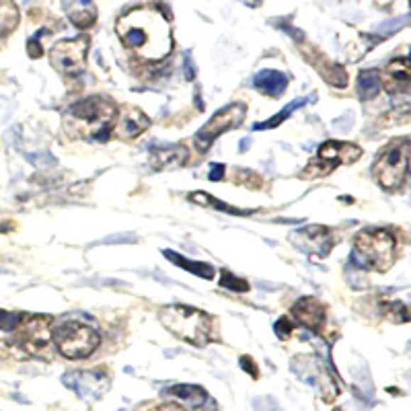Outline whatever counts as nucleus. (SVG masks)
<instances>
[{"mask_svg": "<svg viewBox=\"0 0 411 411\" xmlns=\"http://www.w3.org/2000/svg\"><path fill=\"white\" fill-rule=\"evenodd\" d=\"M395 259H397V243L389 231L368 229L356 235L350 265L356 263L362 270L387 272L389 268H393Z\"/></svg>", "mask_w": 411, "mask_h": 411, "instance_id": "nucleus-3", "label": "nucleus"}, {"mask_svg": "<svg viewBox=\"0 0 411 411\" xmlns=\"http://www.w3.org/2000/svg\"><path fill=\"white\" fill-rule=\"evenodd\" d=\"M407 169H410V138H399L376 158L374 179L383 190L395 192L405 183Z\"/></svg>", "mask_w": 411, "mask_h": 411, "instance_id": "nucleus-5", "label": "nucleus"}, {"mask_svg": "<svg viewBox=\"0 0 411 411\" xmlns=\"http://www.w3.org/2000/svg\"><path fill=\"white\" fill-rule=\"evenodd\" d=\"M185 79L194 80L196 79V66H194V60H192V54H185Z\"/></svg>", "mask_w": 411, "mask_h": 411, "instance_id": "nucleus-32", "label": "nucleus"}, {"mask_svg": "<svg viewBox=\"0 0 411 411\" xmlns=\"http://www.w3.org/2000/svg\"><path fill=\"white\" fill-rule=\"evenodd\" d=\"M383 313L387 314L391 321H397V323H407V321H410L407 307H405V302H401V300H393L389 305H385V307H383Z\"/></svg>", "mask_w": 411, "mask_h": 411, "instance_id": "nucleus-25", "label": "nucleus"}, {"mask_svg": "<svg viewBox=\"0 0 411 411\" xmlns=\"http://www.w3.org/2000/svg\"><path fill=\"white\" fill-rule=\"evenodd\" d=\"M411 82V70L410 60L399 58L391 62L385 72L380 75V87H385L391 95H403L410 91Z\"/></svg>", "mask_w": 411, "mask_h": 411, "instance_id": "nucleus-14", "label": "nucleus"}, {"mask_svg": "<svg viewBox=\"0 0 411 411\" xmlns=\"http://www.w3.org/2000/svg\"><path fill=\"white\" fill-rule=\"evenodd\" d=\"M253 84L255 89H259L261 93L270 97H282L288 87V77L278 70H261L255 75Z\"/></svg>", "mask_w": 411, "mask_h": 411, "instance_id": "nucleus-18", "label": "nucleus"}, {"mask_svg": "<svg viewBox=\"0 0 411 411\" xmlns=\"http://www.w3.org/2000/svg\"><path fill=\"white\" fill-rule=\"evenodd\" d=\"M249 146H251V138H247V140H241V144H239L241 153H243L245 148H249Z\"/></svg>", "mask_w": 411, "mask_h": 411, "instance_id": "nucleus-35", "label": "nucleus"}, {"mask_svg": "<svg viewBox=\"0 0 411 411\" xmlns=\"http://www.w3.org/2000/svg\"><path fill=\"white\" fill-rule=\"evenodd\" d=\"M52 339L60 354L68 360H84L95 352L101 344L99 333L79 321H66L58 325V329L52 333Z\"/></svg>", "mask_w": 411, "mask_h": 411, "instance_id": "nucleus-6", "label": "nucleus"}, {"mask_svg": "<svg viewBox=\"0 0 411 411\" xmlns=\"http://www.w3.org/2000/svg\"><path fill=\"white\" fill-rule=\"evenodd\" d=\"M68 114L77 121H82L87 126V132L95 140H107L114 132L116 118H118V107L114 101L105 97H87L68 107Z\"/></svg>", "mask_w": 411, "mask_h": 411, "instance_id": "nucleus-4", "label": "nucleus"}, {"mask_svg": "<svg viewBox=\"0 0 411 411\" xmlns=\"http://www.w3.org/2000/svg\"><path fill=\"white\" fill-rule=\"evenodd\" d=\"M245 118H247V105L245 103H231V105L222 107L220 111H216L212 119L196 134L197 150L206 153L216 138L239 128L245 121Z\"/></svg>", "mask_w": 411, "mask_h": 411, "instance_id": "nucleus-9", "label": "nucleus"}, {"mask_svg": "<svg viewBox=\"0 0 411 411\" xmlns=\"http://www.w3.org/2000/svg\"><path fill=\"white\" fill-rule=\"evenodd\" d=\"M274 329L275 333H278V337L286 339V337H290V333L294 331V321L290 317H280V321H275Z\"/></svg>", "mask_w": 411, "mask_h": 411, "instance_id": "nucleus-28", "label": "nucleus"}, {"mask_svg": "<svg viewBox=\"0 0 411 411\" xmlns=\"http://www.w3.org/2000/svg\"><path fill=\"white\" fill-rule=\"evenodd\" d=\"M220 286H222V288H231V290H235V292H247V290H249V282L236 278V275L231 274L229 270H222Z\"/></svg>", "mask_w": 411, "mask_h": 411, "instance_id": "nucleus-26", "label": "nucleus"}, {"mask_svg": "<svg viewBox=\"0 0 411 411\" xmlns=\"http://www.w3.org/2000/svg\"><path fill=\"white\" fill-rule=\"evenodd\" d=\"M64 11L79 29H89L97 21V6L91 0H64Z\"/></svg>", "mask_w": 411, "mask_h": 411, "instance_id": "nucleus-17", "label": "nucleus"}, {"mask_svg": "<svg viewBox=\"0 0 411 411\" xmlns=\"http://www.w3.org/2000/svg\"><path fill=\"white\" fill-rule=\"evenodd\" d=\"M317 99V95H309V97H302V99H294V101H290L280 114H275L274 118L270 119V121H261V124H255L253 130H274V128H278L280 124H284L286 121V118H290L292 116V111H296V109H300L302 105H307L309 101H314Z\"/></svg>", "mask_w": 411, "mask_h": 411, "instance_id": "nucleus-21", "label": "nucleus"}, {"mask_svg": "<svg viewBox=\"0 0 411 411\" xmlns=\"http://www.w3.org/2000/svg\"><path fill=\"white\" fill-rule=\"evenodd\" d=\"M121 43L148 62L167 58L173 50L171 25L158 6H136L116 21Z\"/></svg>", "mask_w": 411, "mask_h": 411, "instance_id": "nucleus-1", "label": "nucleus"}, {"mask_svg": "<svg viewBox=\"0 0 411 411\" xmlns=\"http://www.w3.org/2000/svg\"><path fill=\"white\" fill-rule=\"evenodd\" d=\"M169 395H175L183 401H190V403H202L206 401V391L202 387H196V385H175L169 389Z\"/></svg>", "mask_w": 411, "mask_h": 411, "instance_id": "nucleus-24", "label": "nucleus"}, {"mask_svg": "<svg viewBox=\"0 0 411 411\" xmlns=\"http://www.w3.org/2000/svg\"><path fill=\"white\" fill-rule=\"evenodd\" d=\"M19 25V9L13 0H0V38L13 33Z\"/></svg>", "mask_w": 411, "mask_h": 411, "instance_id": "nucleus-23", "label": "nucleus"}, {"mask_svg": "<svg viewBox=\"0 0 411 411\" xmlns=\"http://www.w3.org/2000/svg\"><path fill=\"white\" fill-rule=\"evenodd\" d=\"M150 126V119L146 118L140 109L130 107L121 114V118L118 119V124L114 126V130L118 132V136L121 138H138L140 134H144Z\"/></svg>", "mask_w": 411, "mask_h": 411, "instance_id": "nucleus-16", "label": "nucleus"}, {"mask_svg": "<svg viewBox=\"0 0 411 411\" xmlns=\"http://www.w3.org/2000/svg\"><path fill=\"white\" fill-rule=\"evenodd\" d=\"M163 255H165L171 263H175L177 268H181V270H185V272H190V274L197 275V278H204V280H212V278H214V268H212L210 263L192 261V259L175 253V251H171V249H165Z\"/></svg>", "mask_w": 411, "mask_h": 411, "instance_id": "nucleus-19", "label": "nucleus"}, {"mask_svg": "<svg viewBox=\"0 0 411 411\" xmlns=\"http://www.w3.org/2000/svg\"><path fill=\"white\" fill-rule=\"evenodd\" d=\"M241 366H243V371L249 372L253 378H259V368H257V364L253 362V358H249V356H241Z\"/></svg>", "mask_w": 411, "mask_h": 411, "instance_id": "nucleus-31", "label": "nucleus"}, {"mask_svg": "<svg viewBox=\"0 0 411 411\" xmlns=\"http://www.w3.org/2000/svg\"><path fill=\"white\" fill-rule=\"evenodd\" d=\"M292 245H296L305 255L327 257L333 249V231L321 224H311L290 236Z\"/></svg>", "mask_w": 411, "mask_h": 411, "instance_id": "nucleus-11", "label": "nucleus"}, {"mask_svg": "<svg viewBox=\"0 0 411 411\" xmlns=\"http://www.w3.org/2000/svg\"><path fill=\"white\" fill-rule=\"evenodd\" d=\"M187 199L194 202V204H199V206H206V208H214V210H220V212H226V214L233 216L253 214V210H241V208H235V206H229V204L220 202L218 197H212L210 194H206V192H194V194L187 196Z\"/></svg>", "mask_w": 411, "mask_h": 411, "instance_id": "nucleus-20", "label": "nucleus"}, {"mask_svg": "<svg viewBox=\"0 0 411 411\" xmlns=\"http://www.w3.org/2000/svg\"><path fill=\"white\" fill-rule=\"evenodd\" d=\"M87 50H89L87 38L62 40L54 43V48L50 50V64L66 77H77L84 70Z\"/></svg>", "mask_w": 411, "mask_h": 411, "instance_id": "nucleus-10", "label": "nucleus"}, {"mask_svg": "<svg viewBox=\"0 0 411 411\" xmlns=\"http://www.w3.org/2000/svg\"><path fill=\"white\" fill-rule=\"evenodd\" d=\"M17 331V344L31 356L48 358L52 344V319L45 314H25L21 317Z\"/></svg>", "mask_w": 411, "mask_h": 411, "instance_id": "nucleus-8", "label": "nucleus"}, {"mask_svg": "<svg viewBox=\"0 0 411 411\" xmlns=\"http://www.w3.org/2000/svg\"><path fill=\"white\" fill-rule=\"evenodd\" d=\"M380 93V75L376 70H362L358 77V95L362 101H372Z\"/></svg>", "mask_w": 411, "mask_h": 411, "instance_id": "nucleus-22", "label": "nucleus"}, {"mask_svg": "<svg viewBox=\"0 0 411 411\" xmlns=\"http://www.w3.org/2000/svg\"><path fill=\"white\" fill-rule=\"evenodd\" d=\"M153 411H183V407H179L175 403H167V405H160V407H157V410Z\"/></svg>", "mask_w": 411, "mask_h": 411, "instance_id": "nucleus-34", "label": "nucleus"}, {"mask_svg": "<svg viewBox=\"0 0 411 411\" xmlns=\"http://www.w3.org/2000/svg\"><path fill=\"white\" fill-rule=\"evenodd\" d=\"M362 157V148L350 144V142H323L317 150V158L307 167V171L302 177L311 179V177H323L331 173L333 169H337L339 165H352L358 158Z\"/></svg>", "mask_w": 411, "mask_h": 411, "instance_id": "nucleus-7", "label": "nucleus"}, {"mask_svg": "<svg viewBox=\"0 0 411 411\" xmlns=\"http://www.w3.org/2000/svg\"><path fill=\"white\" fill-rule=\"evenodd\" d=\"M21 314L9 313L0 309V331H15L19 327Z\"/></svg>", "mask_w": 411, "mask_h": 411, "instance_id": "nucleus-27", "label": "nucleus"}, {"mask_svg": "<svg viewBox=\"0 0 411 411\" xmlns=\"http://www.w3.org/2000/svg\"><path fill=\"white\" fill-rule=\"evenodd\" d=\"M158 314L165 329L196 348H204L214 339V321L210 314L199 309L187 305H169L160 309Z\"/></svg>", "mask_w": 411, "mask_h": 411, "instance_id": "nucleus-2", "label": "nucleus"}, {"mask_svg": "<svg viewBox=\"0 0 411 411\" xmlns=\"http://www.w3.org/2000/svg\"><path fill=\"white\" fill-rule=\"evenodd\" d=\"M138 236H134L132 233H124V235H114L99 241L97 245H121V243H136Z\"/></svg>", "mask_w": 411, "mask_h": 411, "instance_id": "nucleus-30", "label": "nucleus"}, {"mask_svg": "<svg viewBox=\"0 0 411 411\" xmlns=\"http://www.w3.org/2000/svg\"><path fill=\"white\" fill-rule=\"evenodd\" d=\"M45 31H40V33H35L31 40L27 41V54L31 56V58H41L43 56V48H41V35H43Z\"/></svg>", "mask_w": 411, "mask_h": 411, "instance_id": "nucleus-29", "label": "nucleus"}, {"mask_svg": "<svg viewBox=\"0 0 411 411\" xmlns=\"http://www.w3.org/2000/svg\"><path fill=\"white\" fill-rule=\"evenodd\" d=\"M190 160V150L183 144H171V146H163V148H155L150 155V165L155 171H173L183 167Z\"/></svg>", "mask_w": 411, "mask_h": 411, "instance_id": "nucleus-15", "label": "nucleus"}, {"mask_svg": "<svg viewBox=\"0 0 411 411\" xmlns=\"http://www.w3.org/2000/svg\"><path fill=\"white\" fill-rule=\"evenodd\" d=\"M292 314L302 327H307V329H311V331H321L323 325H325V321H327L325 307H323L317 298H313V296L300 298L292 307Z\"/></svg>", "mask_w": 411, "mask_h": 411, "instance_id": "nucleus-13", "label": "nucleus"}, {"mask_svg": "<svg viewBox=\"0 0 411 411\" xmlns=\"http://www.w3.org/2000/svg\"><path fill=\"white\" fill-rule=\"evenodd\" d=\"M210 169H212V171H210V175L208 177H210L212 181H222V179H224V165L216 163V165H212Z\"/></svg>", "mask_w": 411, "mask_h": 411, "instance_id": "nucleus-33", "label": "nucleus"}, {"mask_svg": "<svg viewBox=\"0 0 411 411\" xmlns=\"http://www.w3.org/2000/svg\"><path fill=\"white\" fill-rule=\"evenodd\" d=\"M62 380H64L66 387H70L77 395H80V397H91V399H99L103 393L107 391V387H109L107 376L97 371L68 372V374H64Z\"/></svg>", "mask_w": 411, "mask_h": 411, "instance_id": "nucleus-12", "label": "nucleus"}]
</instances>
